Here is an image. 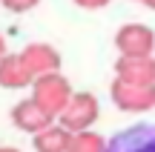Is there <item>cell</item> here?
I'll return each mask as SVG.
<instances>
[{"mask_svg": "<svg viewBox=\"0 0 155 152\" xmlns=\"http://www.w3.org/2000/svg\"><path fill=\"white\" fill-rule=\"evenodd\" d=\"M32 98L49 115L58 118V115L63 112V106L69 103V98H72V83H69L61 72L40 75V78H35V83H32Z\"/></svg>", "mask_w": 155, "mask_h": 152, "instance_id": "obj_1", "label": "cell"}, {"mask_svg": "<svg viewBox=\"0 0 155 152\" xmlns=\"http://www.w3.org/2000/svg\"><path fill=\"white\" fill-rule=\"evenodd\" d=\"M98 98L89 95V92H75L72 98H69V103L63 106V112L58 115V121H61V126H66L69 132H86L92 129V124L98 121Z\"/></svg>", "mask_w": 155, "mask_h": 152, "instance_id": "obj_2", "label": "cell"}, {"mask_svg": "<svg viewBox=\"0 0 155 152\" xmlns=\"http://www.w3.org/2000/svg\"><path fill=\"white\" fill-rule=\"evenodd\" d=\"M112 103L124 112H150L155 109V86H138V83H127V80L115 78L109 86Z\"/></svg>", "mask_w": 155, "mask_h": 152, "instance_id": "obj_3", "label": "cell"}, {"mask_svg": "<svg viewBox=\"0 0 155 152\" xmlns=\"http://www.w3.org/2000/svg\"><path fill=\"white\" fill-rule=\"evenodd\" d=\"M115 46L118 55L124 57H144L155 52V32L144 23H127V26L118 29L115 34Z\"/></svg>", "mask_w": 155, "mask_h": 152, "instance_id": "obj_4", "label": "cell"}, {"mask_svg": "<svg viewBox=\"0 0 155 152\" xmlns=\"http://www.w3.org/2000/svg\"><path fill=\"white\" fill-rule=\"evenodd\" d=\"M106 152H155V126L138 124L106 141Z\"/></svg>", "mask_w": 155, "mask_h": 152, "instance_id": "obj_5", "label": "cell"}, {"mask_svg": "<svg viewBox=\"0 0 155 152\" xmlns=\"http://www.w3.org/2000/svg\"><path fill=\"white\" fill-rule=\"evenodd\" d=\"M12 124H15L20 132L38 135V132H43L46 126L55 124V115H49L35 98H26V101L15 103V109H12Z\"/></svg>", "mask_w": 155, "mask_h": 152, "instance_id": "obj_6", "label": "cell"}, {"mask_svg": "<svg viewBox=\"0 0 155 152\" xmlns=\"http://www.w3.org/2000/svg\"><path fill=\"white\" fill-rule=\"evenodd\" d=\"M115 78L127 80V83H138V86H155V57H118L115 60Z\"/></svg>", "mask_w": 155, "mask_h": 152, "instance_id": "obj_7", "label": "cell"}, {"mask_svg": "<svg viewBox=\"0 0 155 152\" xmlns=\"http://www.w3.org/2000/svg\"><path fill=\"white\" fill-rule=\"evenodd\" d=\"M20 57H23L26 69L35 75V78L61 69V52H58L55 46H49V43H32V46H26V49L20 52Z\"/></svg>", "mask_w": 155, "mask_h": 152, "instance_id": "obj_8", "label": "cell"}, {"mask_svg": "<svg viewBox=\"0 0 155 152\" xmlns=\"http://www.w3.org/2000/svg\"><path fill=\"white\" fill-rule=\"evenodd\" d=\"M35 83V75L26 69L20 55H3L0 60V86L6 89H26Z\"/></svg>", "mask_w": 155, "mask_h": 152, "instance_id": "obj_9", "label": "cell"}, {"mask_svg": "<svg viewBox=\"0 0 155 152\" xmlns=\"http://www.w3.org/2000/svg\"><path fill=\"white\" fill-rule=\"evenodd\" d=\"M72 135L75 132H69L66 126H61V124H52V126H46L43 132H38V135L32 138V144H35V149L38 152H66L69 149V144H72Z\"/></svg>", "mask_w": 155, "mask_h": 152, "instance_id": "obj_10", "label": "cell"}, {"mask_svg": "<svg viewBox=\"0 0 155 152\" xmlns=\"http://www.w3.org/2000/svg\"><path fill=\"white\" fill-rule=\"evenodd\" d=\"M66 152H106V138H101L98 132H92V129L75 132Z\"/></svg>", "mask_w": 155, "mask_h": 152, "instance_id": "obj_11", "label": "cell"}, {"mask_svg": "<svg viewBox=\"0 0 155 152\" xmlns=\"http://www.w3.org/2000/svg\"><path fill=\"white\" fill-rule=\"evenodd\" d=\"M0 3H3L9 11H17V15H20V11H29V9H35V6H38L40 0H0Z\"/></svg>", "mask_w": 155, "mask_h": 152, "instance_id": "obj_12", "label": "cell"}, {"mask_svg": "<svg viewBox=\"0 0 155 152\" xmlns=\"http://www.w3.org/2000/svg\"><path fill=\"white\" fill-rule=\"evenodd\" d=\"M78 3L81 9H104V6H109V0H72Z\"/></svg>", "mask_w": 155, "mask_h": 152, "instance_id": "obj_13", "label": "cell"}, {"mask_svg": "<svg viewBox=\"0 0 155 152\" xmlns=\"http://www.w3.org/2000/svg\"><path fill=\"white\" fill-rule=\"evenodd\" d=\"M3 55H6V40H3V34H0V60H3Z\"/></svg>", "mask_w": 155, "mask_h": 152, "instance_id": "obj_14", "label": "cell"}, {"mask_svg": "<svg viewBox=\"0 0 155 152\" xmlns=\"http://www.w3.org/2000/svg\"><path fill=\"white\" fill-rule=\"evenodd\" d=\"M144 6H147V9H152V11H155V0H144Z\"/></svg>", "mask_w": 155, "mask_h": 152, "instance_id": "obj_15", "label": "cell"}, {"mask_svg": "<svg viewBox=\"0 0 155 152\" xmlns=\"http://www.w3.org/2000/svg\"><path fill=\"white\" fill-rule=\"evenodd\" d=\"M0 152H20V149H15V147H0Z\"/></svg>", "mask_w": 155, "mask_h": 152, "instance_id": "obj_16", "label": "cell"}, {"mask_svg": "<svg viewBox=\"0 0 155 152\" xmlns=\"http://www.w3.org/2000/svg\"><path fill=\"white\" fill-rule=\"evenodd\" d=\"M138 3H144V0H138Z\"/></svg>", "mask_w": 155, "mask_h": 152, "instance_id": "obj_17", "label": "cell"}]
</instances>
